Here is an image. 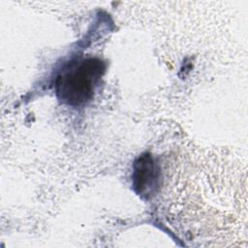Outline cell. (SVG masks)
<instances>
[{
	"label": "cell",
	"instance_id": "obj_1",
	"mask_svg": "<svg viewBox=\"0 0 248 248\" xmlns=\"http://www.w3.org/2000/svg\"><path fill=\"white\" fill-rule=\"evenodd\" d=\"M105 71L106 64L97 57L70 61L56 77V97L72 107L88 103L93 98Z\"/></svg>",
	"mask_w": 248,
	"mask_h": 248
},
{
	"label": "cell",
	"instance_id": "obj_2",
	"mask_svg": "<svg viewBox=\"0 0 248 248\" xmlns=\"http://www.w3.org/2000/svg\"><path fill=\"white\" fill-rule=\"evenodd\" d=\"M158 170L149 154L138 158L134 164L133 184L135 191L142 196L149 197L158 185Z\"/></svg>",
	"mask_w": 248,
	"mask_h": 248
}]
</instances>
